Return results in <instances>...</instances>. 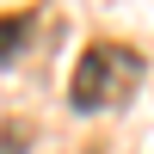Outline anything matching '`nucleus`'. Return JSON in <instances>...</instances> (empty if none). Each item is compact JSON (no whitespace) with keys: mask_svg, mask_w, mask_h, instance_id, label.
Wrapping results in <instances>:
<instances>
[{"mask_svg":"<svg viewBox=\"0 0 154 154\" xmlns=\"http://www.w3.org/2000/svg\"><path fill=\"white\" fill-rule=\"evenodd\" d=\"M142 86V56L130 43H86L80 62H74V80H68V105L80 117L93 111H111V105H130V93Z\"/></svg>","mask_w":154,"mask_h":154,"instance_id":"obj_1","label":"nucleus"},{"mask_svg":"<svg viewBox=\"0 0 154 154\" xmlns=\"http://www.w3.org/2000/svg\"><path fill=\"white\" fill-rule=\"evenodd\" d=\"M31 31V12H0V62H12V49Z\"/></svg>","mask_w":154,"mask_h":154,"instance_id":"obj_2","label":"nucleus"},{"mask_svg":"<svg viewBox=\"0 0 154 154\" xmlns=\"http://www.w3.org/2000/svg\"><path fill=\"white\" fill-rule=\"evenodd\" d=\"M0 154H31V123H25V117H6V123H0Z\"/></svg>","mask_w":154,"mask_h":154,"instance_id":"obj_3","label":"nucleus"}]
</instances>
